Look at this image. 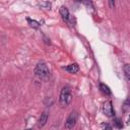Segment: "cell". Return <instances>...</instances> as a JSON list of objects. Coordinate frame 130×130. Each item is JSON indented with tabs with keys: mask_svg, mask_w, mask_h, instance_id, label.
<instances>
[{
	"mask_svg": "<svg viewBox=\"0 0 130 130\" xmlns=\"http://www.w3.org/2000/svg\"><path fill=\"white\" fill-rule=\"evenodd\" d=\"M24 130H34V129H30V128H27V129H24Z\"/></svg>",
	"mask_w": 130,
	"mask_h": 130,
	"instance_id": "obj_16",
	"label": "cell"
},
{
	"mask_svg": "<svg viewBox=\"0 0 130 130\" xmlns=\"http://www.w3.org/2000/svg\"><path fill=\"white\" fill-rule=\"evenodd\" d=\"M76 121H77V114L75 112H71L65 121V125H64L65 128L66 129H72L75 126Z\"/></svg>",
	"mask_w": 130,
	"mask_h": 130,
	"instance_id": "obj_3",
	"label": "cell"
},
{
	"mask_svg": "<svg viewBox=\"0 0 130 130\" xmlns=\"http://www.w3.org/2000/svg\"><path fill=\"white\" fill-rule=\"evenodd\" d=\"M114 126L116 128H118V129H122L123 128V122H122V120L120 118H116L114 120Z\"/></svg>",
	"mask_w": 130,
	"mask_h": 130,
	"instance_id": "obj_10",
	"label": "cell"
},
{
	"mask_svg": "<svg viewBox=\"0 0 130 130\" xmlns=\"http://www.w3.org/2000/svg\"><path fill=\"white\" fill-rule=\"evenodd\" d=\"M104 130H113V128H112V126L110 125V124H106V126H105V129Z\"/></svg>",
	"mask_w": 130,
	"mask_h": 130,
	"instance_id": "obj_14",
	"label": "cell"
},
{
	"mask_svg": "<svg viewBox=\"0 0 130 130\" xmlns=\"http://www.w3.org/2000/svg\"><path fill=\"white\" fill-rule=\"evenodd\" d=\"M72 100V94H71V89L69 86H64L61 89L60 96H59V103L61 107H67Z\"/></svg>",
	"mask_w": 130,
	"mask_h": 130,
	"instance_id": "obj_1",
	"label": "cell"
},
{
	"mask_svg": "<svg viewBox=\"0 0 130 130\" xmlns=\"http://www.w3.org/2000/svg\"><path fill=\"white\" fill-rule=\"evenodd\" d=\"M124 72H125L126 79L129 80L130 79V65L129 64H125L124 65Z\"/></svg>",
	"mask_w": 130,
	"mask_h": 130,
	"instance_id": "obj_11",
	"label": "cell"
},
{
	"mask_svg": "<svg viewBox=\"0 0 130 130\" xmlns=\"http://www.w3.org/2000/svg\"><path fill=\"white\" fill-rule=\"evenodd\" d=\"M59 12H60L61 17H62V18H63L65 21H68V20H69L70 14H69V11H68L67 7H65V6H61V7H60Z\"/></svg>",
	"mask_w": 130,
	"mask_h": 130,
	"instance_id": "obj_6",
	"label": "cell"
},
{
	"mask_svg": "<svg viewBox=\"0 0 130 130\" xmlns=\"http://www.w3.org/2000/svg\"><path fill=\"white\" fill-rule=\"evenodd\" d=\"M103 112L107 117H113L115 115V111L113 109V104L111 101H106L103 106Z\"/></svg>",
	"mask_w": 130,
	"mask_h": 130,
	"instance_id": "obj_4",
	"label": "cell"
},
{
	"mask_svg": "<svg viewBox=\"0 0 130 130\" xmlns=\"http://www.w3.org/2000/svg\"><path fill=\"white\" fill-rule=\"evenodd\" d=\"M109 4H110L111 8H114V6H115V3H114L113 1H110V2H109Z\"/></svg>",
	"mask_w": 130,
	"mask_h": 130,
	"instance_id": "obj_15",
	"label": "cell"
},
{
	"mask_svg": "<svg viewBox=\"0 0 130 130\" xmlns=\"http://www.w3.org/2000/svg\"><path fill=\"white\" fill-rule=\"evenodd\" d=\"M39 5H40L42 8H45V9H50V8H51V2L41 1V2H39Z\"/></svg>",
	"mask_w": 130,
	"mask_h": 130,
	"instance_id": "obj_12",
	"label": "cell"
},
{
	"mask_svg": "<svg viewBox=\"0 0 130 130\" xmlns=\"http://www.w3.org/2000/svg\"><path fill=\"white\" fill-rule=\"evenodd\" d=\"M63 69L66 70V71L69 72V73H76V72H78L79 67H78V65H77L76 63H72V64H69V65L66 66V67H63Z\"/></svg>",
	"mask_w": 130,
	"mask_h": 130,
	"instance_id": "obj_7",
	"label": "cell"
},
{
	"mask_svg": "<svg viewBox=\"0 0 130 130\" xmlns=\"http://www.w3.org/2000/svg\"><path fill=\"white\" fill-rule=\"evenodd\" d=\"M47 121H48V113H47V112H43V113L41 114L40 118H39V121H38V126H39L40 128L44 127V126L46 125Z\"/></svg>",
	"mask_w": 130,
	"mask_h": 130,
	"instance_id": "obj_5",
	"label": "cell"
},
{
	"mask_svg": "<svg viewBox=\"0 0 130 130\" xmlns=\"http://www.w3.org/2000/svg\"><path fill=\"white\" fill-rule=\"evenodd\" d=\"M35 73H36L37 76H39L41 78H46V77L49 76L50 71H49V68H48L46 63L40 62V63L37 64V66L35 68Z\"/></svg>",
	"mask_w": 130,
	"mask_h": 130,
	"instance_id": "obj_2",
	"label": "cell"
},
{
	"mask_svg": "<svg viewBox=\"0 0 130 130\" xmlns=\"http://www.w3.org/2000/svg\"><path fill=\"white\" fill-rule=\"evenodd\" d=\"M130 106H129V99H126L124 101V104H123V111L124 112H128Z\"/></svg>",
	"mask_w": 130,
	"mask_h": 130,
	"instance_id": "obj_13",
	"label": "cell"
},
{
	"mask_svg": "<svg viewBox=\"0 0 130 130\" xmlns=\"http://www.w3.org/2000/svg\"><path fill=\"white\" fill-rule=\"evenodd\" d=\"M27 22H28V24H29L31 27H34V28H38V27H40V25H41V23H40L39 21H37V20H35V19H30V18H27Z\"/></svg>",
	"mask_w": 130,
	"mask_h": 130,
	"instance_id": "obj_9",
	"label": "cell"
},
{
	"mask_svg": "<svg viewBox=\"0 0 130 130\" xmlns=\"http://www.w3.org/2000/svg\"><path fill=\"white\" fill-rule=\"evenodd\" d=\"M99 86H100V90L104 94H106V95H110L111 94V89H110V87L108 85H106L105 83H100Z\"/></svg>",
	"mask_w": 130,
	"mask_h": 130,
	"instance_id": "obj_8",
	"label": "cell"
}]
</instances>
